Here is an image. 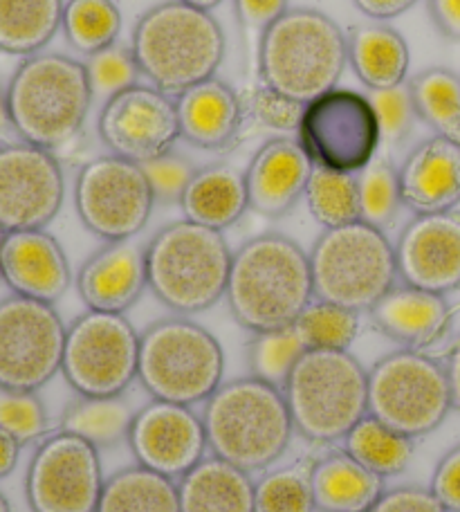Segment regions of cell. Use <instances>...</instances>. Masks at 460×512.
Masks as SVG:
<instances>
[{"mask_svg": "<svg viewBox=\"0 0 460 512\" xmlns=\"http://www.w3.org/2000/svg\"><path fill=\"white\" fill-rule=\"evenodd\" d=\"M225 299L250 333L294 326L315 299L308 252L283 234L254 236L234 252Z\"/></svg>", "mask_w": 460, "mask_h": 512, "instance_id": "cell-1", "label": "cell"}, {"mask_svg": "<svg viewBox=\"0 0 460 512\" xmlns=\"http://www.w3.org/2000/svg\"><path fill=\"white\" fill-rule=\"evenodd\" d=\"M348 63L346 32L319 9H288L256 52L261 84L308 106L335 90Z\"/></svg>", "mask_w": 460, "mask_h": 512, "instance_id": "cell-2", "label": "cell"}, {"mask_svg": "<svg viewBox=\"0 0 460 512\" xmlns=\"http://www.w3.org/2000/svg\"><path fill=\"white\" fill-rule=\"evenodd\" d=\"M133 54L153 88L178 97L216 77L225 59V32L209 12L167 0L140 16Z\"/></svg>", "mask_w": 460, "mask_h": 512, "instance_id": "cell-3", "label": "cell"}, {"mask_svg": "<svg viewBox=\"0 0 460 512\" xmlns=\"http://www.w3.org/2000/svg\"><path fill=\"white\" fill-rule=\"evenodd\" d=\"M209 452L245 472L279 461L294 425L283 389L252 376L223 382L202 411Z\"/></svg>", "mask_w": 460, "mask_h": 512, "instance_id": "cell-4", "label": "cell"}, {"mask_svg": "<svg viewBox=\"0 0 460 512\" xmlns=\"http://www.w3.org/2000/svg\"><path fill=\"white\" fill-rule=\"evenodd\" d=\"M16 137L57 151L81 133L92 106L86 63L59 52H39L16 68L7 86Z\"/></svg>", "mask_w": 460, "mask_h": 512, "instance_id": "cell-5", "label": "cell"}, {"mask_svg": "<svg viewBox=\"0 0 460 512\" xmlns=\"http://www.w3.org/2000/svg\"><path fill=\"white\" fill-rule=\"evenodd\" d=\"M146 283L176 315H198L227 292L234 252L223 232L184 221L164 225L144 245Z\"/></svg>", "mask_w": 460, "mask_h": 512, "instance_id": "cell-6", "label": "cell"}, {"mask_svg": "<svg viewBox=\"0 0 460 512\" xmlns=\"http://www.w3.org/2000/svg\"><path fill=\"white\" fill-rule=\"evenodd\" d=\"M294 432L330 445L368 416V371L351 351H306L283 384Z\"/></svg>", "mask_w": 460, "mask_h": 512, "instance_id": "cell-7", "label": "cell"}, {"mask_svg": "<svg viewBox=\"0 0 460 512\" xmlns=\"http://www.w3.org/2000/svg\"><path fill=\"white\" fill-rule=\"evenodd\" d=\"M225 378L223 346L189 317H167L140 335L137 382L153 400L205 405Z\"/></svg>", "mask_w": 460, "mask_h": 512, "instance_id": "cell-8", "label": "cell"}, {"mask_svg": "<svg viewBox=\"0 0 460 512\" xmlns=\"http://www.w3.org/2000/svg\"><path fill=\"white\" fill-rule=\"evenodd\" d=\"M308 256L315 299L355 313L371 310L398 281L395 245L362 221L324 230Z\"/></svg>", "mask_w": 460, "mask_h": 512, "instance_id": "cell-9", "label": "cell"}, {"mask_svg": "<svg viewBox=\"0 0 460 512\" xmlns=\"http://www.w3.org/2000/svg\"><path fill=\"white\" fill-rule=\"evenodd\" d=\"M445 364L413 349L393 351L368 369V414L416 441L452 411Z\"/></svg>", "mask_w": 460, "mask_h": 512, "instance_id": "cell-10", "label": "cell"}, {"mask_svg": "<svg viewBox=\"0 0 460 512\" xmlns=\"http://www.w3.org/2000/svg\"><path fill=\"white\" fill-rule=\"evenodd\" d=\"M137 367L140 333L126 315L86 310L68 326L61 373L77 396H124Z\"/></svg>", "mask_w": 460, "mask_h": 512, "instance_id": "cell-11", "label": "cell"}, {"mask_svg": "<svg viewBox=\"0 0 460 512\" xmlns=\"http://www.w3.org/2000/svg\"><path fill=\"white\" fill-rule=\"evenodd\" d=\"M297 142L319 169L360 173L382 144L368 95L335 88L303 108Z\"/></svg>", "mask_w": 460, "mask_h": 512, "instance_id": "cell-12", "label": "cell"}, {"mask_svg": "<svg viewBox=\"0 0 460 512\" xmlns=\"http://www.w3.org/2000/svg\"><path fill=\"white\" fill-rule=\"evenodd\" d=\"M75 207L81 223L97 239L128 241L149 223L155 196L142 164L110 153L81 167L75 182Z\"/></svg>", "mask_w": 460, "mask_h": 512, "instance_id": "cell-13", "label": "cell"}, {"mask_svg": "<svg viewBox=\"0 0 460 512\" xmlns=\"http://www.w3.org/2000/svg\"><path fill=\"white\" fill-rule=\"evenodd\" d=\"M68 328L54 304L0 299V389L39 391L63 364Z\"/></svg>", "mask_w": 460, "mask_h": 512, "instance_id": "cell-14", "label": "cell"}, {"mask_svg": "<svg viewBox=\"0 0 460 512\" xmlns=\"http://www.w3.org/2000/svg\"><path fill=\"white\" fill-rule=\"evenodd\" d=\"M99 450L84 438L59 432L39 445L25 477L32 512H97L104 490Z\"/></svg>", "mask_w": 460, "mask_h": 512, "instance_id": "cell-15", "label": "cell"}, {"mask_svg": "<svg viewBox=\"0 0 460 512\" xmlns=\"http://www.w3.org/2000/svg\"><path fill=\"white\" fill-rule=\"evenodd\" d=\"M66 198V180L52 151L27 142L0 146V230H45Z\"/></svg>", "mask_w": 460, "mask_h": 512, "instance_id": "cell-16", "label": "cell"}, {"mask_svg": "<svg viewBox=\"0 0 460 512\" xmlns=\"http://www.w3.org/2000/svg\"><path fill=\"white\" fill-rule=\"evenodd\" d=\"M97 131L119 158L137 164L160 158L182 137L176 97L144 84L126 88L101 106Z\"/></svg>", "mask_w": 460, "mask_h": 512, "instance_id": "cell-17", "label": "cell"}, {"mask_svg": "<svg viewBox=\"0 0 460 512\" xmlns=\"http://www.w3.org/2000/svg\"><path fill=\"white\" fill-rule=\"evenodd\" d=\"M128 447L137 465L176 481L196 468L209 450L202 416L193 407L164 400H151L135 411Z\"/></svg>", "mask_w": 460, "mask_h": 512, "instance_id": "cell-18", "label": "cell"}, {"mask_svg": "<svg viewBox=\"0 0 460 512\" xmlns=\"http://www.w3.org/2000/svg\"><path fill=\"white\" fill-rule=\"evenodd\" d=\"M398 279L404 286L449 295L460 290V214H422L395 243Z\"/></svg>", "mask_w": 460, "mask_h": 512, "instance_id": "cell-19", "label": "cell"}, {"mask_svg": "<svg viewBox=\"0 0 460 512\" xmlns=\"http://www.w3.org/2000/svg\"><path fill=\"white\" fill-rule=\"evenodd\" d=\"M3 283L12 295L57 304L72 283L61 243L45 230L7 232L0 250Z\"/></svg>", "mask_w": 460, "mask_h": 512, "instance_id": "cell-20", "label": "cell"}, {"mask_svg": "<svg viewBox=\"0 0 460 512\" xmlns=\"http://www.w3.org/2000/svg\"><path fill=\"white\" fill-rule=\"evenodd\" d=\"M315 164L297 140L276 137L265 142L245 171L250 209L263 218H283L306 196Z\"/></svg>", "mask_w": 460, "mask_h": 512, "instance_id": "cell-21", "label": "cell"}, {"mask_svg": "<svg viewBox=\"0 0 460 512\" xmlns=\"http://www.w3.org/2000/svg\"><path fill=\"white\" fill-rule=\"evenodd\" d=\"M146 288L144 248L133 239L106 243L77 274L81 301L97 313L124 315L140 301Z\"/></svg>", "mask_w": 460, "mask_h": 512, "instance_id": "cell-22", "label": "cell"}, {"mask_svg": "<svg viewBox=\"0 0 460 512\" xmlns=\"http://www.w3.org/2000/svg\"><path fill=\"white\" fill-rule=\"evenodd\" d=\"M402 205L416 216L454 212L460 205V146L434 135L398 169Z\"/></svg>", "mask_w": 460, "mask_h": 512, "instance_id": "cell-23", "label": "cell"}, {"mask_svg": "<svg viewBox=\"0 0 460 512\" xmlns=\"http://www.w3.org/2000/svg\"><path fill=\"white\" fill-rule=\"evenodd\" d=\"M373 326L402 349L425 351L447 335L452 306L445 295L413 286H393L368 310Z\"/></svg>", "mask_w": 460, "mask_h": 512, "instance_id": "cell-24", "label": "cell"}, {"mask_svg": "<svg viewBox=\"0 0 460 512\" xmlns=\"http://www.w3.org/2000/svg\"><path fill=\"white\" fill-rule=\"evenodd\" d=\"M182 140L218 151L232 144L241 128L243 104L225 81L209 79L176 97Z\"/></svg>", "mask_w": 460, "mask_h": 512, "instance_id": "cell-25", "label": "cell"}, {"mask_svg": "<svg viewBox=\"0 0 460 512\" xmlns=\"http://www.w3.org/2000/svg\"><path fill=\"white\" fill-rule=\"evenodd\" d=\"M308 472L319 512H368L384 492V479L346 450L321 456Z\"/></svg>", "mask_w": 460, "mask_h": 512, "instance_id": "cell-26", "label": "cell"}, {"mask_svg": "<svg viewBox=\"0 0 460 512\" xmlns=\"http://www.w3.org/2000/svg\"><path fill=\"white\" fill-rule=\"evenodd\" d=\"M180 512H254L252 474L218 456H205L178 479Z\"/></svg>", "mask_w": 460, "mask_h": 512, "instance_id": "cell-27", "label": "cell"}, {"mask_svg": "<svg viewBox=\"0 0 460 512\" xmlns=\"http://www.w3.org/2000/svg\"><path fill=\"white\" fill-rule=\"evenodd\" d=\"M187 221L223 232L241 221L250 209L245 173L227 164H211L198 169L189 189L180 200Z\"/></svg>", "mask_w": 460, "mask_h": 512, "instance_id": "cell-28", "label": "cell"}, {"mask_svg": "<svg viewBox=\"0 0 460 512\" xmlns=\"http://www.w3.org/2000/svg\"><path fill=\"white\" fill-rule=\"evenodd\" d=\"M348 63L368 90H389L407 81L411 52L404 36L389 25H357L346 34Z\"/></svg>", "mask_w": 460, "mask_h": 512, "instance_id": "cell-29", "label": "cell"}, {"mask_svg": "<svg viewBox=\"0 0 460 512\" xmlns=\"http://www.w3.org/2000/svg\"><path fill=\"white\" fill-rule=\"evenodd\" d=\"M97 512H180L178 481L131 465L106 479Z\"/></svg>", "mask_w": 460, "mask_h": 512, "instance_id": "cell-30", "label": "cell"}, {"mask_svg": "<svg viewBox=\"0 0 460 512\" xmlns=\"http://www.w3.org/2000/svg\"><path fill=\"white\" fill-rule=\"evenodd\" d=\"M63 0H0V52L32 57L63 23Z\"/></svg>", "mask_w": 460, "mask_h": 512, "instance_id": "cell-31", "label": "cell"}, {"mask_svg": "<svg viewBox=\"0 0 460 512\" xmlns=\"http://www.w3.org/2000/svg\"><path fill=\"white\" fill-rule=\"evenodd\" d=\"M135 409L124 396H77L61 414V432L84 438L97 450L128 443Z\"/></svg>", "mask_w": 460, "mask_h": 512, "instance_id": "cell-32", "label": "cell"}, {"mask_svg": "<svg viewBox=\"0 0 460 512\" xmlns=\"http://www.w3.org/2000/svg\"><path fill=\"white\" fill-rule=\"evenodd\" d=\"M344 450L377 477H398L413 459V438L395 432L375 416H364L344 438Z\"/></svg>", "mask_w": 460, "mask_h": 512, "instance_id": "cell-33", "label": "cell"}, {"mask_svg": "<svg viewBox=\"0 0 460 512\" xmlns=\"http://www.w3.org/2000/svg\"><path fill=\"white\" fill-rule=\"evenodd\" d=\"M418 120L460 146V77L447 68H429L409 84Z\"/></svg>", "mask_w": 460, "mask_h": 512, "instance_id": "cell-34", "label": "cell"}, {"mask_svg": "<svg viewBox=\"0 0 460 512\" xmlns=\"http://www.w3.org/2000/svg\"><path fill=\"white\" fill-rule=\"evenodd\" d=\"M306 205L324 230L360 221L357 173H339L315 167L306 187Z\"/></svg>", "mask_w": 460, "mask_h": 512, "instance_id": "cell-35", "label": "cell"}, {"mask_svg": "<svg viewBox=\"0 0 460 512\" xmlns=\"http://www.w3.org/2000/svg\"><path fill=\"white\" fill-rule=\"evenodd\" d=\"M61 27L70 48L90 57L117 43L122 14L113 0H68Z\"/></svg>", "mask_w": 460, "mask_h": 512, "instance_id": "cell-36", "label": "cell"}, {"mask_svg": "<svg viewBox=\"0 0 460 512\" xmlns=\"http://www.w3.org/2000/svg\"><path fill=\"white\" fill-rule=\"evenodd\" d=\"M294 328L308 351H348L360 333V313L312 299L294 322Z\"/></svg>", "mask_w": 460, "mask_h": 512, "instance_id": "cell-37", "label": "cell"}, {"mask_svg": "<svg viewBox=\"0 0 460 512\" xmlns=\"http://www.w3.org/2000/svg\"><path fill=\"white\" fill-rule=\"evenodd\" d=\"M308 349L303 346L297 328H276V331L252 333L247 344V364H250V376L263 380L272 387L283 389L285 380L290 378L292 369L297 367L301 355Z\"/></svg>", "mask_w": 460, "mask_h": 512, "instance_id": "cell-38", "label": "cell"}, {"mask_svg": "<svg viewBox=\"0 0 460 512\" xmlns=\"http://www.w3.org/2000/svg\"><path fill=\"white\" fill-rule=\"evenodd\" d=\"M357 194H360V221L377 230H386L402 205L398 169L384 158L368 162L357 173Z\"/></svg>", "mask_w": 460, "mask_h": 512, "instance_id": "cell-39", "label": "cell"}, {"mask_svg": "<svg viewBox=\"0 0 460 512\" xmlns=\"http://www.w3.org/2000/svg\"><path fill=\"white\" fill-rule=\"evenodd\" d=\"M310 472L285 468L256 481L254 512H315Z\"/></svg>", "mask_w": 460, "mask_h": 512, "instance_id": "cell-40", "label": "cell"}, {"mask_svg": "<svg viewBox=\"0 0 460 512\" xmlns=\"http://www.w3.org/2000/svg\"><path fill=\"white\" fill-rule=\"evenodd\" d=\"M92 99L108 102L110 97L124 93L126 88L140 84L142 70L137 66L133 48L113 43L108 48L90 54L86 61Z\"/></svg>", "mask_w": 460, "mask_h": 512, "instance_id": "cell-41", "label": "cell"}, {"mask_svg": "<svg viewBox=\"0 0 460 512\" xmlns=\"http://www.w3.org/2000/svg\"><path fill=\"white\" fill-rule=\"evenodd\" d=\"M0 429L18 443H32L48 432V411L36 391L0 389Z\"/></svg>", "mask_w": 460, "mask_h": 512, "instance_id": "cell-42", "label": "cell"}, {"mask_svg": "<svg viewBox=\"0 0 460 512\" xmlns=\"http://www.w3.org/2000/svg\"><path fill=\"white\" fill-rule=\"evenodd\" d=\"M368 102H371L377 115V122H380L382 142L400 144L407 140L413 122L418 120L416 108H413L411 90L407 84L389 90H371Z\"/></svg>", "mask_w": 460, "mask_h": 512, "instance_id": "cell-43", "label": "cell"}, {"mask_svg": "<svg viewBox=\"0 0 460 512\" xmlns=\"http://www.w3.org/2000/svg\"><path fill=\"white\" fill-rule=\"evenodd\" d=\"M142 169L151 185L155 203L162 205H180L184 191L189 189L191 180L198 171L184 155H178L173 151L164 153L155 160L144 162Z\"/></svg>", "mask_w": 460, "mask_h": 512, "instance_id": "cell-44", "label": "cell"}, {"mask_svg": "<svg viewBox=\"0 0 460 512\" xmlns=\"http://www.w3.org/2000/svg\"><path fill=\"white\" fill-rule=\"evenodd\" d=\"M234 9L247 45V54L252 52L256 59L263 34L268 32L290 7L288 0H234Z\"/></svg>", "mask_w": 460, "mask_h": 512, "instance_id": "cell-45", "label": "cell"}, {"mask_svg": "<svg viewBox=\"0 0 460 512\" xmlns=\"http://www.w3.org/2000/svg\"><path fill=\"white\" fill-rule=\"evenodd\" d=\"M250 108L256 122L263 126L276 128V131H297L306 106L292 102V99L274 93L272 88L261 84L250 95Z\"/></svg>", "mask_w": 460, "mask_h": 512, "instance_id": "cell-46", "label": "cell"}, {"mask_svg": "<svg viewBox=\"0 0 460 512\" xmlns=\"http://www.w3.org/2000/svg\"><path fill=\"white\" fill-rule=\"evenodd\" d=\"M368 512H449L429 488L402 486L384 490Z\"/></svg>", "mask_w": 460, "mask_h": 512, "instance_id": "cell-47", "label": "cell"}, {"mask_svg": "<svg viewBox=\"0 0 460 512\" xmlns=\"http://www.w3.org/2000/svg\"><path fill=\"white\" fill-rule=\"evenodd\" d=\"M429 490L449 512H460V443L436 465Z\"/></svg>", "mask_w": 460, "mask_h": 512, "instance_id": "cell-48", "label": "cell"}, {"mask_svg": "<svg viewBox=\"0 0 460 512\" xmlns=\"http://www.w3.org/2000/svg\"><path fill=\"white\" fill-rule=\"evenodd\" d=\"M436 30L449 41H460V0H427Z\"/></svg>", "mask_w": 460, "mask_h": 512, "instance_id": "cell-49", "label": "cell"}, {"mask_svg": "<svg viewBox=\"0 0 460 512\" xmlns=\"http://www.w3.org/2000/svg\"><path fill=\"white\" fill-rule=\"evenodd\" d=\"M355 7L373 21H389L407 12L418 0H353Z\"/></svg>", "mask_w": 460, "mask_h": 512, "instance_id": "cell-50", "label": "cell"}, {"mask_svg": "<svg viewBox=\"0 0 460 512\" xmlns=\"http://www.w3.org/2000/svg\"><path fill=\"white\" fill-rule=\"evenodd\" d=\"M18 456H21V443L12 434L5 432V429H0V479L12 474L18 463Z\"/></svg>", "mask_w": 460, "mask_h": 512, "instance_id": "cell-51", "label": "cell"}, {"mask_svg": "<svg viewBox=\"0 0 460 512\" xmlns=\"http://www.w3.org/2000/svg\"><path fill=\"white\" fill-rule=\"evenodd\" d=\"M445 371L449 380V391H452V407L460 411V337L447 353Z\"/></svg>", "mask_w": 460, "mask_h": 512, "instance_id": "cell-52", "label": "cell"}, {"mask_svg": "<svg viewBox=\"0 0 460 512\" xmlns=\"http://www.w3.org/2000/svg\"><path fill=\"white\" fill-rule=\"evenodd\" d=\"M9 135H16L12 124V113H9V99L7 88L0 84V142H5Z\"/></svg>", "mask_w": 460, "mask_h": 512, "instance_id": "cell-53", "label": "cell"}, {"mask_svg": "<svg viewBox=\"0 0 460 512\" xmlns=\"http://www.w3.org/2000/svg\"><path fill=\"white\" fill-rule=\"evenodd\" d=\"M182 3H187L191 7H196V9H202V12H211V9L218 7L220 3H223V0H182Z\"/></svg>", "mask_w": 460, "mask_h": 512, "instance_id": "cell-54", "label": "cell"}, {"mask_svg": "<svg viewBox=\"0 0 460 512\" xmlns=\"http://www.w3.org/2000/svg\"><path fill=\"white\" fill-rule=\"evenodd\" d=\"M0 512H12V508H9V501L5 499L3 492H0Z\"/></svg>", "mask_w": 460, "mask_h": 512, "instance_id": "cell-55", "label": "cell"}, {"mask_svg": "<svg viewBox=\"0 0 460 512\" xmlns=\"http://www.w3.org/2000/svg\"><path fill=\"white\" fill-rule=\"evenodd\" d=\"M5 234H7V232H3V230H0V250H3V241H5ZM0 281H3V270H0Z\"/></svg>", "mask_w": 460, "mask_h": 512, "instance_id": "cell-56", "label": "cell"}]
</instances>
